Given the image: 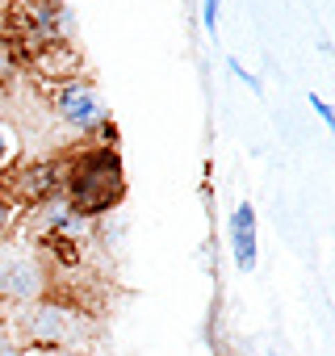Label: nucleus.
Wrapping results in <instances>:
<instances>
[{
    "instance_id": "8",
    "label": "nucleus",
    "mask_w": 335,
    "mask_h": 356,
    "mask_svg": "<svg viewBox=\"0 0 335 356\" xmlns=\"http://www.w3.org/2000/svg\"><path fill=\"white\" fill-rule=\"evenodd\" d=\"M227 67H231V76H235V80H243L247 88H260V76H256V72H247L239 59H227Z\"/></svg>"
},
{
    "instance_id": "6",
    "label": "nucleus",
    "mask_w": 335,
    "mask_h": 356,
    "mask_svg": "<svg viewBox=\"0 0 335 356\" xmlns=\"http://www.w3.org/2000/svg\"><path fill=\"white\" fill-rule=\"evenodd\" d=\"M26 327H30V339H38V343H67V327H72V318H67V310H59V306H42V310H34L30 318H26Z\"/></svg>"
},
{
    "instance_id": "2",
    "label": "nucleus",
    "mask_w": 335,
    "mask_h": 356,
    "mask_svg": "<svg viewBox=\"0 0 335 356\" xmlns=\"http://www.w3.org/2000/svg\"><path fill=\"white\" fill-rule=\"evenodd\" d=\"M51 105H55V113H59L67 126H76V130H84V134H92V130H101V126L109 122V118H105V105H101V97H97V88L84 84V80H63V84H55Z\"/></svg>"
},
{
    "instance_id": "4",
    "label": "nucleus",
    "mask_w": 335,
    "mask_h": 356,
    "mask_svg": "<svg viewBox=\"0 0 335 356\" xmlns=\"http://www.w3.org/2000/svg\"><path fill=\"white\" fill-rule=\"evenodd\" d=\"M42 264L26 252H0V298H38Z\"/></svg>"
},
{
    "instance_id": "9",
    "label": "nucleus",
    "mask_w": 335,
    "mask_h": 356,
    "mask_svg": "<svg viewBox=\"0 0 335 356\" xmlns=\"http://www.w3.org/2000/svg\"><path fill=\"white\" fill-rule=\"evenodd\" d=\"M310 109H314V113L322 118V126H335V109H331V105H327V101H322L318 92H310Z\"/></svg>"
},
{
    "instance_id": "3",
    "label": "nucleus",
    "mask_w": 335,
    "mask_h": 356,
    "mask_svg": "<svg viewBox=\"0 0 335 356\" xmlns=\"http://www.w3.org/2000/svg\"><path fill=\"white\" fill-rule=\"evenodd\" d=\"M59 193H63V163H55V159H34V163H26V168L13 172L5 197H9V202L17 197V202L47 206V202L59 197Z\"/></svg>"
},
{
    "instance_id": "12",
    "label": "nucleus",
    "mask_w": 335,
    "mask_h": 356,
    "mask_svg": "<svg viewBox=\"0 0 335 356\" xmlns=\"http://www.w3.org/2000/svg\"><path fill=\"white\" fill-rule=\"evenodd\" d=\"M268 356H277V352H268Z\"/></svg>"
},
{
    "instance_id": "10",
    "label": "nucleus",
    "mask_w": 335,
    "mask_h": 356,
    "mask_svg": "<svg viewBox=\"0 0 335 356\" xmlns=\"http://www.w3.org/2000/svg\"><path fill=\"white\" fill-rule=\"evenodd\" d=\"M13 159V138H9V130L5 126H0V168H5Z\"/></svg>"
},
{
    "instance_id": "11",
    "label": "nucleus",
    "mask_w": 335,
    "mask_h": 356,
    "mask_svg": "<svg viewBox=\"0 0 335 356\" xmlns=\"http://www.w3.org/2000/svg\"><path fill=\"white\" fill-rule=\"evenodd\" d=\"M9 222H13V202H9L5 193H0V235L9 231Z\"/></svg>"
},
{
    "instance_id": "5",
    "label": "nucleus",
    "mask_w": 335,
    "mask_h": 356,
    "mask_svg": "<svg viewBox=\"0 0 335 356\" xmlns=\"http://www.w3.org/2000/svg\"><path fill=\"white\" fill-rule=\"evenodd\" d=\"M231 252H235L239 273L256 268V210H252V202H239L231 210Z\"/></svg>"
},
{
    "instance_id": "1",
    "label": "nucleus",
    "mask_w": 335,
    "mask_h": 356,
    "mask_svg": "<svg viewBox=\"0 0 335 356\" xmlns=\"http://www.w3.org/2000/svg\"><path fill=\"white\" fill-rule=\"evenodd\" d=\"M122 193H126V176L113 147H88L63 163V202L80 218H97L113 210Z\"/></svg>"
},
{
    "instance_id": "7",
    "label": "nucleus",
    "mask_w": 335,
    "mask_h": 356,
    "mask_svg": "<svg viewBox=\"0 0 335 356\" xmlns=\"http://www.w3.org/2000/svg\"><path fill=\"white\" fill-rule=\"evenodd\" d=\"M218 13H222V0H202V22L210 34H218Z\"/></svg>"
}]
</instances>
